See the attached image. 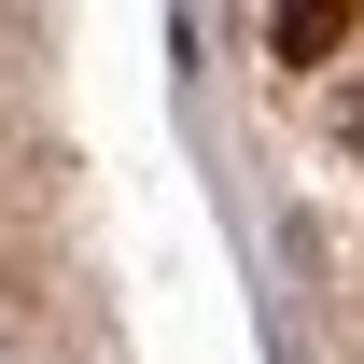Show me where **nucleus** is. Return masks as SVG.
<instances>
[{
	"label": "nucleus",
	"mask_w": 364,
	"mask_h": 364,
	"mask_svg": "<svg viewBox=\"0 0 364 364\" xmlns=\"http://www.w3.org/2000/svg\"><path fill=\"white\" fill-rule=\"evenodd\" d=\"M267 43L280 56H336L350 43V0H294V14H267Z\"/></svg>",
	"instance_id": "nucleus-1"
}]
</instances>
